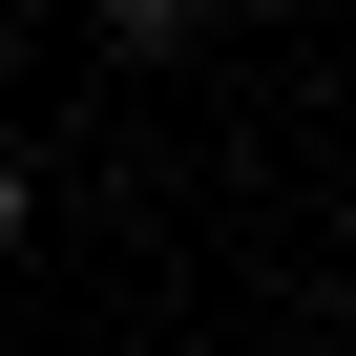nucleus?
<instances>
[{"instance_id":"obj_1","label":"nucleus","mask_w":356,"mask_h":356,"mask_svg":"<svg viewBox=\"0 0 356 356\" xmlns=\"http://www.w3.org/2000/svg\"><path fill=\"white\" fill-rule=\"evenodd\" d=\"M105 22H126V42H189V22H210V0H105Z\"/></svg>"},{"instance_id":"obj_2","label":"nucleus","mask_w":356,"mask_h":356,"mask_svg":"<svg viewBox=\"0 0 356 356\" xmlns=\"http://www.w3.org/2000/svg\"><path fill=\"white\" fill-rule=\"evenodd\" d=\"M0 252H22V168H0Z\"/></svg>"},{"instance_id":"obj_3","label":"nucleus","mask_w":356,"mask_h":356,"mask_svg":"<svg viewBox=\"0 0 356 356\" xmlns=\"http://www.w3.org/2000/svg\"><path fill=\"white\" fill-rule=\"evenodd\" d=\"M335 356H356V335H335Z\"/></svg>"}]
</instances>
